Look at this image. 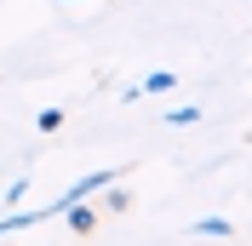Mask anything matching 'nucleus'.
Instances as JSON below:
<instances>
[{
  "mask_svg": "<svg viewBox=\"0 0 252 246\" xmlns=\"http://www.w3.org/2000/svg\"><path fill=\"white\" fill-rule=\"evenodd\" d=\"M172 86H178V75H172V69H155V75L143 80L138 92H172Z\"/></svg>",
  "mask_w": 252,
  "mask_h": 246,
  "instance_id": "f257e3e1",
  "label": "nucleus"
},
{
  "mask_svg": "<svg viewBox=\"0 0 252 246\" xmlns=\"http://www.w3.org/2000/svg\"><path fill=\"white\" fill-rule=\"evenodd\" d=\"M195 235H206V241H223V235H229V223H223V217H201V223H195Z\"/></svg>",
  "mask_w": 252,
  "mask_h": 246,
  "instance_id": "f03ea898",
  "label": "nucleus"
},
{
  "mask_svg": "<svg viewBox=\"0 0 252 246\" xmlns=\"http://www.w3.org/2000/svg\"><path fill=\"white\" fill-rule=\"evenodd\" d=\"M166 121H172V126H189V121H201V109H195V103H184V109H172Z\"/></svg>",
  "mask_w": 252,
  "mask_h": 246,
  "instance_id": "7ed1b4c3",
  "label": "nucleus"
},
{
  "mask_svg": "<svg viewBox=\"0 0 252 246\" xmlns=\"http://www.w3.org/2000/svg\"><path fill=\"white\" fill-rule=\"evenodd\" d=\"M34 126H40V132H58V126H63V109H40V121H34Z\"/></svg>",
  "mask_w": 252,
  "mask_h": 246,
  "instance_id": "20e7f679",
  "label": "nucleus"
},
{
  "mask_svg": "<svg viewBox=\"0 0 252 246\" xmlns=\"http://www.w3.org/2000/svg\"><path fill=\"white\" fill-rule=\"evenodd\" d=\"M63 6H69V0H63Z\"/></svg>",
  "mask_w": 252,
  "mask_h": 246,
  "instance_id": "39448f33",
  "label": "nucleus"
}]
</instances>
